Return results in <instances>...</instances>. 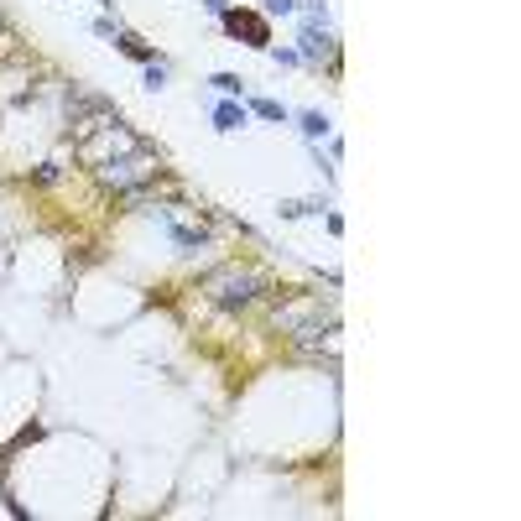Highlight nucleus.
Listing matches in <instances>:
<instances>
[{
	"mask_svg": "<svg viewBox=\"0 0 521 521\" xmlns=\"http://www.w3.org/2000/svg\"><path fill=\"white\" fill-rule=\"evenodd\" d=\"M203 6H209L214 16H225V11H229V0H203Z\"/></svg>",
	"mask_w": 521,
	"mask_h": 521,
	"instance_id": "nucleus-12",
	"label": "nucleus"
},
{
	"mask_svg": "<svg viewBox=\"0 0 521 521\" xmlns=\"http://www.w3.org/2000/svg\"><path fill=\"white\" fill-rule=\"evenodd\" d=\"M146 89H167V68H162V63H152V68H146Z\"/></svg>",
	"mask_w": 521,
	"mask_h": 521,
	"instance_id": "nucleus-9",
	"label": "nucleus"
},
{
	"mask_svg": "<svg viewBox=\"0 0 521 521\" xmlns=\"http://www.w3.org/2000/svg\"><path fill=\"white\" fill-rule=\"evenodd\" d=\"M225 26L235 37H245V42H256V48H266V21L260 16H235V11H225Z\"/></svg>",
	"mask_w": 521,
	"mask_h": 521,
	"instance_id": "nucleus-3",
	"label": "nucleus"
},
{
	"mask_svg": "<svg viewBox=\"0 0 521 521\" xmlns=\"http://www.w3.org/2000/svg\"><path fill=\"white\" fill-rule=\"evenodd\" d=\"M250 110L260 120H287V105H276V99H250Z\"/></svg>",
	"mask_w": 521,
	"mask_h": 521,
	"instance_id": "nucleus-7",
	"label": "nucleus"
},
{
	"mask_svg": "<svg viewBox=\"0 0 521 521\" xmlns=\"http://www.w3.org/2000/svg\"><path fill=\"white\" fill-rule=\"evenodd\" d=\"M250 297H256V282H250V276H229L225 292H219V303H225V308H235V303H250Z\"/></svg>",
	"mask_w": 521,
	"mask_h": 521,
	"instance_id": "nucleus-4",
	"label": "nucleus"
},
{
	"mask_svg": "<svg viewBox=\"0 0 521 521\" xmlns=\"http://www.w3.org/2000/svg\"><path fill=\"white\" fill-rule=\"evenodd\" d=\"M266 11H272V16H292L297 0H266Z\"/></svg>",
	"mask_w": 521,
	"mask_h": 521,
	"instance_id": "nucleus-11",
	"label": "nucleus"
},
{
	"mask_svg": "<svg viewBox=\"0 0 521 521\" xmlns=\"http://www.w3.org/2000/svg\"><path fill=\"white\" fill-rule=\"evenodd\" d=\"M272 58L282 63V68H292V63H303V58H297V48H272Z\"/></svg>",
	"mask_w": 521,
	"mask_h": 521,
	"instance_id": "nucleus-10",
	"label": "nucleus"
},
{
	"mask_svg": "<svg viewBox=\"0 0 521 521\" xmlns=\"http://www.w3.org/2000/svg\"><path fill=\"white\" fill-rule=\"evenodd\" d=\"M120 52H130L136 63H156V58H152V48H146V42H136V37H120Z\"/></svg>",
	"mask_w": 521,
	"mask_h": 521,
	"instance_id": "nucleus-8",
	"label": "nucleus"
},
{
	"mask_svg": "<svg viewBox=\"0 0 521 521\" xmlns=\"http://www.w3.org/2000/svg\"><path fill=\"white\" fill-rule=\"evenodd\" d=\"M303 136H308V141H318V136H329V115H318V110H308V115H303Z\"/></svg>",
	"mask_w": 521,
	"mask_h": 521,
	"instance_id": "nucleus-6",
	"label": "nucleus"
},
{
	"mask_svg": "<svg viewBox=\"0 0 521 521\" xmlns=\"http://www.w3.org/2000/svg\"><path fill=\"white\" fill-rule=\"evenodd\" d=\"M214 89H219V94H225V99H240V94H245V79H235V73H214Z\"/></svg>",
	"mask_w": 521,
	"mask_h": 521,
	"instance_id": "nucleus-5",
	"label": "nucleus"
},
{
	"mask_svg": "<svg viewBox=\"0 0 521 521\" xmlns=\"http://www.w3.org/2000/svg\"><path fill=\"white\" fill-rule=\"evenodd\" d=\"M318 16H323V6L313 0V11H308V21H303V48H297V58H308V63H318V58H334V32L329 26H318Z\"/></svg>",
	"mask_w": 521,
	"mask_h": 521,
	"instance_id": "nucleus-1",
	"label": "nucleus"
},
{
	"mask_svg": "<svg viewBox=\"0 0 521 521\" xmlns=\"http://www.w3.org/2000/svg\"><path fill=\"white\" fill-rule=\"evenodd\" d=\"M209 120H214V130H219V136H235V130L250 120V110L240 105V99H219V105L209 110Z\"/></svg>",
	"mask_w": 521,
	"mask_h": 521,
	"instance_id": "nucleus-2",
	"label": "nucleus"
}]
</instances>
